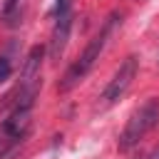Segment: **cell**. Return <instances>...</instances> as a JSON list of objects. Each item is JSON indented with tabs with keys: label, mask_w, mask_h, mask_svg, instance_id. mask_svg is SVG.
Segmentation results:
<instances>
[{
	"label": "cell",
	"mask_w": 159,
	"mask_h": 159,
	"mask_svg": "<svg viewBox=\"0 0 159 159\" xmlns=\"http://www.w3.org/2000/svg\"><path fill=\"white\" fill-rule=\"evenodd\" d=\"M122 22V15L114 10V12H109V17L104 20V25L99 27V32L87 42V47L82 50V55L67 67V72L62 75V80L57 82V89L60 92H70L72 87H77L87 75H89V70L94 67V62L99 60V55H102V50H104V45H107V40L112 37V32H114V27Z\"/></svg>",
	"instance_id": "1"
},
{
	"label": "cell",
	"mask_w": 159,
	"mask_h": 159,
	"mask_svg": "<svg viewBox=\"0 0 159 159\" xmlns=\"http://www.w3.org/2000/svg\"><path fill=\"white\" fill-rule=\"evenodd\" d=\"M157 122H159V97H149L144 104H139L129 114V119H127V124H124V129H122V134L117 139V149L119 152L134 149L157 127Z\"/></svg>",
	"instance_id": "2"
},
{
	"label": "cell",
	"mask_w": 159,
	"mask_h": 159,
	"mask_svg": "<svg viewBox=\"0 0 159 159\" xmlns=\"http://www.w3.org/2000/svg\"><path fill=\"white\" fill-rule=\"evenodd\" d=\"M65 12H72V0H55V17Z\"/></svg>",
	"instance_id": "7"
},
{
	"label": "cell",
	"mask_w": 159,
	"mask_h": 159,
	"mask_svg": "<svg viewBox=\"0 0 159 159\" xmlns=\"http://www.w3.org/2000/svg\"><path fill=\"white\" fill-rule=\"evenodd\" d=\"M22 17V0H5L0 10V20L5 27H17Z\"/></svg>",
	"instance_id": "5"
},
{
	"label": "cell",
	"mask_w": 159,
	"mask_h": 159,
	"mask_svg": "<svg viewBox=\"0 0 159 159\" xmlns=\"http://www.w3.org/2000/svg\"><path fill=\"white\" fill-rule=\"evenodd\" d=\"M137 70H139V57L137 55H129V57L122 60V65L117 67V72L112 75V80L107 82V87L102 92L104 104H114L117 99H122L127 94V89L132 87V82L137 77Z\"/></svg>",
	"instance_id": "3"
},
{
	"label": "cell",
	"mask_w": 159,
	"mask_h": 159,
	"mask_svg": "<svg viewBox=\"0 0 159 159\" xmlns=\"http://www.w3.org/2000/svg\"><path fill=\"white\" fill-rule=\"evenodd\" d=\"M70 32H72V12L57 15V17H55L52 35H50V45H47V57H50L52 62H57V60L65 55V47H67Z\"/></svg>",
	"instance_id": "4"
},
{
	"label": "cell",
	"mask_w": 159,
	"mask_h": 159,
	"mask_svg": "<svg viewBox=\"0 0 159 159\" xmlns=\"http://www.w3.org/2000/svg\"><path fill=\"white\" fill-rule=\"evenodd\" d=\"M147 159H159V147H157V149H152V152H149V157H147Z\"/></svg>",
	"instance_id": "8"
},
{
	"label": "cell",
	"mask_w": 159,
	"mask_h": 159,
	"mask_svg": "<svg viewBox=\"0 0 159 159\" xmlns=\"http://www.w3.org/2000/svg\"><path fill=\"white\" fill-rule=\"evenodd\" d=\"M10 75H12V65H10V60H7L5 55H0V84L7 82Z\"/></svg>",
	"instance_id": "6"
}]
</instances>
